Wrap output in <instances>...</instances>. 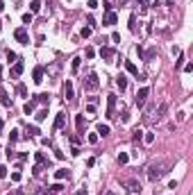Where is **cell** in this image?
<instances>
[{"label": "cell", "instance_id": "6da1fadb", "mask_svg": "<svg viewBox=\"0 0 193 195\" xmlns=\"http://www.w3.org/2000/svg\"><path fill=\"white\" fill-rule=\"evenodd\" d=\"M168 166H170L168 161H152V163L148 166V179L152 182V184H155V182H159V179L168 172Z\"/></svg>", "mask_w": 193, "mask_h": 195}, {"label": "cell", "instance_id": "7a4b0ae2", "mask_svg": "<svg viewBox=\"0 0 193 195\" xmlns=\"http://www.w3.org/2000/svg\"><path fill=\"white\" fill-rule=\"evenodd\" d=\"M148 95H150V89L148 86H141L139 91H136V98H134V104H136V107H143V104H145V100H148Z\"/></svg>", "mask_w": 193, "mask_h": 195}, {"label": "cell", "instance_id": "3957f363", "mask_svg": "<svg viewBox=\"0 0 193 195\" xmlns=\"http://www.w3.org/2000/svg\"><path fill=\"white\" fill-rule=\"evenodd\" d=\"M98 86H100V79H98V75H96V73H89L87 82H84V89H87V91H96Z\"/></svg>", "mask_w": 193, "mask_h": 195}, {"label": "cell", "instance_id": "277c9868", "mask_svg": "<svg viewBox=\"0 0 193 195\" xmlns=\"http://www.w3.org/2000/svg\"><path fill=\"white\" fill-rule=\"evenodd\" d=\"M116 100H118V98H116L114 93L107 95V118H116V116H114V111H116Z\"/></svg>", "mask_w": 193, "mask_h": 195}, {"label": "cell", "instance_id": "5b68a950", "mask_svg": "<svg viewBox=\"0 0 193 195\" xmlns=\"http://www.w3.org/2000/svg\"><path fill=\"white\" fill-rule=\"evenodd\" d=\"M14 36H16L18 43H30V36H27L25 27H16V30H14Z\"/></svg>", "mask_w": 193, "mask_h": 195}, {"label": "cell", "instance_id": "8992f818", "mask_svg": "<svg viewBox=\"0 0 193 195\" xmlns=\"http://www.w3.org/2000/svg\"><path fill=\"white\" fill-rule=\"evenodd\" d=\"M64 98H66V100H73V98H75V89H73V82H70V79L64 82Z\"/></svg>", "mask_w": 193, "mask_h": 195}, {"label": "cell", "instance_id": "52a82bcc", "mask_svg": "<svg viewBox=\"0 0 193 195\" xmlns=\"http://www.w3.org/2000/svg\"><path fill=\"white\" fill-rule=\"evenodd\" d=\"M123 186H127L130 193H139V191H141V184L136 182V179H127V182H123Z\"/></svg>", "mask_w": 193, "mask_h": 195}, {"label": "cell", "instance_id": "ba28073f", "mask_svg": "<svg viewBox=\"0 0 193 195\" xmlns=\"http://www.w3.org/2000/svg\"><path fill=\"white\" fill-rule=\"evenodd\" d=\"M100 57H102L105 61H111L116 57V50L114 48H100Z\"/></svg>", "mask_w": 193, "mask_h": 195}, {"label": "cell", "instance_id": "9c48e42d", "mask_svg": "<svg viewBox=\"0 0 193 195\" xmlns=\"http://www.w3.org/2000/svg\"><path fill=\"white\" fill-rule=\"evenodd\" d=\"M166 111H168V102H161V104H159V109H157V116H152L150 120H157V123H159V120L166 116Z\"/></svg>", "mask_w": 193, "mask_h": 195}, {"label": "cell", "instance_id": "30bf717a", "mask_svg": "<svg viewBox=\"0 0 193 195\" xmlns=\"http://www.w3.org/2000/svg\"><path fill=\"white\" fill-rule=\"evenodd\" d=\"M66 127V113H57V116H55V129H64Z\"/></svg>", "mask_w": 193, "mask_h": 195}, {"label": "cell", "instance_id": "8fae6325", "mask_svg": "<svg viewBox=\"0 0 193 195\" xmlns=\"http://www.w3.org/2000/svg\"><path fill=\"white\" fill-rule=\"evenodd\" d=\"M32 77H34V84H41V82H43V66H36Z\"/></svg>", "mask_w": 193, "mask_h": 195}, {"label": "cell", "instance_id": "7c38bea8", "mask_svg": "<svg viewBox=\"0 0 193 195\" xmlns=\"http://www.w3.org/2000/svg\"><path fill=\"white\" fill-rule=\"evenodd\" d=\"M23 70H25V66H23V61H14V68H11V75L18 77V75H23Z\"/></svg>", "mask_w": 193, "mask_h": 195}, {"label": "cell", "instance_id": "4fadbf2b", "mask_svg": "<svg viewBox=\"0 0 193 195\" xmlns=\"http://www.w3.org/2000/svg\"><path fill=\"white\" fill-rule=\"evenodd\" d=\"M116 21H118V16H116L114 11H107V14H105V21H102V23H105V25H116Z\"/></svg>", "mask_w": 193, "mask_h": 195}, {"label": "cell", "instance_id": "5bb4252c", "mask_svg": "<svg viewBox=\"0 0 193 195\" xmlns=\"http://www.w3.org/2000/svg\"><path fill=\"white\" fill-rule=\"evenodd\" d=\"M116 86H118L121 91H125V89H127V77H125V75H118V77H116Z\"/></svg>", "mask_w": 193, "mask_h": 195}, {"label": "cell", "instance_id": "9a60e30c", "mask_svg": "<svg viewBox=\"0 0 193 195\" xmlns=\"http://www.w3.org/2000/svg\"><path fill=\"white\" fill-rule=\"evenodd\" d=\"M98 136H109L111 134V127L109 125H98V132H96Z\"/></svg>", "mask_w": 193, "mask_h": 195}, {"label": "cell", "instance_id": "2e32d148", "mask_svg": "<svg viewBox=\"0 0 193 195\" xmlns=\"http://www.w3.org/2000/svg\"><path fill=\"white\" fill-rule=\"evenodd\" d=\"M34 157H36V166H41V168H43V166H48V159H45L43 152H36Z\"/></svg>", "mask_w": 193, "mask_h": 195}, {"label": "cell", "instance_id": "e0dca14e", "mask_svg": "<svg viewBox=\"0 0 193 195\" xmlns=\"http://www.w3.org/2000/svg\"><path fill=\"white\" fill-rule=\"evenodd\" d=\"M79 64H82V59H79V57H75V59H73V64H70V73H73V75H77Z\"/></svg>", "mask_w": 193, "mask_h": 195}, {"label": "cell", "instance_id": "ac0fdd59", "mask_svg": "<svg viewBox=\"0 0 193 195\" xmlns=\"http://www.w3.org/2000/svg\"><path fill=\"white\" fill-rule=\"evenodd\" d=\"M125 70H127V73H132V75H139V68L134 66L132 61H125Z\"/></svg>", "mask_w": 193, "mask_h": 195}, {"label": "cell", "instance_id": "d6986e66", "mask_svg": "<svg viewBox=\"0 0 193 195\" xmlns=\"http://www.w3.org/2000/svg\"><path fill=\"white\" fill-rule=\"evenodd\" d=\"M75 127H77V132L82 134V129H84V116H75Z\"/></svg>", "mask_w": 193, "mask_h": 195}, {"label": "cell", "instance_id": "ffe728a7", "mask_svg": "<svg viewBox=\"0 0 193 195\" xmlns=\"http://www.w3.org/2000/svg\"><path fill=\"white\" fill-rule=\"evenodd\" d=\"M18 138H21V132H18V129H11V134H9V145L16 143Z\"/></svg>", "mask_w": 193, "mask_h": 195}, {"label": "cell", "instance_id": "44dd1931", "mask_svg": "<svg viewBox=\"0 0 193 195\" xmlns=\"http://www.w3.org/2000/svg\"><path fill=\"white\" fill-rule=\"evenodd\" d=\"M34 118H36V123H43V120L48 118V109H41V111H39V113L34 116Z\"/></svg>", "mask_w": 193, "mask_h": 195}, {"label": "cell", "instance_id": "7402d4cb", "mask_svg": "<svg viewBox=\"0 0 193 195\" xmlns=\"http://www.w3.org/2000/svg\"><path fill=\"white\" fill-rule=\"evenodd\" d=\"M0 102H2L5 107H11V100H9V95L5 93V91H0Z\"/></svg>", "mask_w": 193, "mask_h": 195}, {"label": "cell", "instance_id": "603a6c76", "mask_svg": "<svg viewBox=\"0 0 193 195\" xmlns=\"http://www.w3.org/2000/svg\"><path fill=\"white\" fill-rule=\"evenodd\" d=\"M68 177V170H57V172H55V179H57V182H62V179H66Z\"/></svg>", "mask_w": 193, "mask_h": 195}, {"label": "cell", "instance_id": "cb8c5ba5", "mask_svg": "<svg viewBox=\"0 0 193 195\" xmlns=\"http://www.w3.org/2000/svg\"><path fill=\"white\" fill-rule=\"evenodd\" d=\"M39 9H41V2H39V0H32V2H30V11H32V14H36Z\"/></svg>", "mask_w": 193, "mask_h": 195}, {"label": "cell", "instance_id": "d4e9b609", "mask_svg": "<svg viewBox=\"0 0 193 195\" xmlns=\"http://www.w3.org/2000/svg\"><path fill=\"white\" fill-rule=\"evenodd\" d=\"M143 134H145V136H143V141H145L148 145L155 143V134H152V132H143Z\"/></svg>", "mask_w": 193, "mask_h": 195}, {"label": "cell", "instance_id": "484cf974", "mask_svg": "<svg viewBox=\"0 0 193 195\" xmlns=\"http://www.w3.org/2000/svg\"><path fill=\"white\" fill-rule=\"evenodd\" d=\"M16 91H18V95H21V98H27V86H25V84H18Z\"/></svg>", "mask_w": 193, "mask_h": 195}, {"label": "cell", "instance_id": "4316f807", "mask_svg": "<svg viewBox=\"0 0 193 195\" xmlns=\"http://www.w3.org/2000/svg\"><path fill=\"white\" fill-rule=\"evenodd\" d=\"M155 55H157V48H150V50L145 52V55H143V59H145V61H150L152 57H155Z\"/></svg>", "mask_w": 193, "mask_h": 195}, {"label": "cell", "instance_id": "83f0119b", "mask_svg": "<svg viewBox=\"0 0 193 195\" xmlns=\"http://www.w3.org/2000/svg\"><path fill=\"white\" fill-rule=\"evenodd\" d=\"M127 161H130V154H125V152L118 154V163H121V166H125Z\"/></svg>", "mask_w": 193, "mask_h": 195}, {"label": "cell", "instance_id": "f1b7e54d", "mask_svg": "<svg viewBox=\"0 0 193 195\" xmlns=\"http://www.w3.org/2000/svg\"><path fill=\"white\" fill-rule=\"evenodd\" d=\"M36 100L41 102V104H48V102H50V95H48V93H41V95H36Z\"/></svg>", "mask_w": 193, "mask_h": 195}, {"label": "cell", "instance_id": "f546056e", "mask_svg": "<svg viewBox=\"0 0 193 195\" xmlns=\"http://www.w3.org/2000/svg\"><path fill=\"white\" fill-rule=\"evenodd\" d=\"M23 111H25L27 116H30V113L34 111V102H25V107H23Z\"/></svg>", "mask_w": 193, "mask_h": 195}, {"label": "cell", "instance_id": "4dcf8cb0", "mask_svg": "<svg viewBox=\"0 0 193 195\" xmlns=\"http://www.w3.org/2000/svg\"><path fill=\"white\" fill-rule=\"evenodd\" d=\"M132 138H134V141H141V138H143V129L136 127V129H134V136H132Z\"/></svg>", "mask_w": 193, "mask_h": 195}, {"label": "cell", "instance_id": "1f68e13d", "mask_svg": "<svg viewBox=\"0 0 193 195\" xmlns=\"http://www.w3.org/2000/svg\"><path fill=\"white\" fill-rule=\"evenodd\" d=\"M39 134V127H34V125H27V136H36Z\"/></svg>", "mask_w": 193, "mask_h": 195}, {"label": "cell", "instance_id": "d6a6232c", "mask_svg": "<svg viewBox=\"0 0 193 195\" xmlns=\"http://www.w3.org/2000/svg\"><path fill=\"white\" fill-rule=\"evenodd\" d=\"M98 138H100V136H98L96 132H93V134H89V138H87V141H89L91 145H96V143H98Z\"/></svg>", "mask_w": 193, "mask_h": 195}, {"label": "cell", "instance_id": "836d02e7", "mask_svg": "<svg viewBox=\"0 0 193 195\" xmlns=\"http://www.w3.org/2000/svg\"><path fill=\"white\" fill-rule=\"evenodd\" d=\"M87 23H89V27H91V30H96V18H93V16H87Z\"/></svg>", "mask_w": 193, "mask_h": 195}, {"label": "cell", "instance_id": "e575fe53", "mask_svg": "<svg viewBox=\"0 0 193 195\" xmlns=\"http://www.w3.org/2000/svg\"><path fill=\"white\" fill-rule=\"evenodd\" d=\"M91 32H93V30H91V27H82V36H84V39H87V36H91Z\"/></svg>", "mask_w": 193, "mask_h": 195}, {"label": "cell", "instance_id": "d590c367", "mask_svg": "<svg viewBox=\"0 0 193 195\" xmlns=\"http://www.w3.org/2000/svg\"><path fill=\"white\" fill-rule=\"evenodd\" d=\"M84 55H87V59H93V57H96V50H93V48H87Z\"/></svg>", "mask_w": 193, "mask_h": 195}, {"label": "cell", "instance_id": "8d00e7d4", "mask_svg": "<svg viewBox=\"0 0 193 195\" xmlns=\"http://www.w3.org/2000/svg\"><path fill=\"white\" fill-rule=\"evenodd\" d=\"M130 30H136V16L134 14L130 16Z\"/></svg>", "mask_w": 193, "mask_h": 195}, {"label": "cell", "instance_id": "74e56055", "mask_svg": "<svg viewBox=\"0 0 193 195\" xmlns=\"http://www.w3.org/2000/svg\"><path fill=\"white\" fill-rule=\"evenodd\" d=\"M18 59V57H16V52H11V50H9L7 52V61H16Z\"/></svg>", "mask_w": 193, "mask_h": 195}, {"label": "cell", "instance_id": "f35d334b", "mask_svg": "<svg viewBox=\"0 0 193 195\" xmlns=\"http://www.w3.org/2000/svg\"><path fill=\"white\" fill-rule=\"evenodd\" d=\"M14 157H16V152H14L11 145H9V147H7V159H14Z\"/></svg>", "mask_w": 193, "mask_h": 195}, {"label": "cell", "instance_id": "ab89813d", "mask_svg": "<svg viewBox=\"0 0 193 195\" xmlns=\"http://www.w3.org/2000/svg\"><path fill=\"white\" fill-rule=\"evenodd\" d=\"M62 184H53V186H50V191H55V193H59V191H62Z\"/></svg>", "mask_w": 193, "mask_h": 195}, {"label": "cell", "instance_id": "60d3db41", "mask_svg": "<svg viewBox=\"0 0 193 195\" xmlns=\"http://www.w3.org/2000/svg\"><path fill=\"white\" fill-rule=\"evenodd\" d=\"M7 195H25V193H23V191H21V188H14V191H9Z\"/></svg>", "mask_w": 193, "mask_h": 195}, {"label": "cell", "instance_id": "b9f144b4", "mask_svg": "<svg viewBox=\"0 0 193 195\" xmlns=\"http://www.w3.org/2000/svg\"><path fill=\"white\" fill-rule=\"evenodd\" d=\"M182 64H184V55H180V57H177V61H175V66L180 68V66H182Z\"/></svg>", "mask_w": 193, "mask_h": 195}, {"label": "cell", "instance_id": "7bdbcfd3", "mask_svg": "<svg viewBox=\"0 0 193 195\" xmlns=\"http://www.w3.org/2000/svg\"><path fill=\"white\" fill-rule=\"evenodd\" d=\"M111 5H114V0H105V9L107 11H111Z\"/></svg>", "mask_w": 193, "mask_h": 195}, {"label": "cell", "instance_id": "ee69618b", "mask_svg": "<svg viewBox=\"0 0 193 195\" xmlns=\"http://www.w3.org/2000/svg\"><path fill=\"white\" fill-rule=\"evenodd\" d=\"M30 21H32V11L30 14H23V23H30Z\"/></svg>", "mask_w": 193, "mask_h": 195}, {"label": "cell", "instance_id": "f6af8a7d", "mask_svg": "<svg viewBox=\"0 0 193 195\" xmlns=\"http://www.w3.org/2000/svg\"><path fill=\"white\" fill-rule=\"evenodd\" d=\"M111 41H114V43H118V41H121V34H118V32H114V34H111Z\"/></svg>", "mask_w": 193, "mask_h": 195}, {"label": "cell", "instance_id": "bcb514c9", "mask_svg": "<svg viewBox=\"0 0 193 195\" xmlns=\"http://www.w3.org/2000/svg\"><path fill=\"white\" fill-rule=\"evenodd\" d=\"M11 179L14 182H21V172H11Z\"/></svg>", "mask_w": 193, "mask_h": 195}, {"label": "cell", "instance_id": "7dc6e473", "mask_svg": "<svg viewBox=\"0 0 193 195\" xmlns=\"http://www.w3.org/2000/svg\"><path fill=\"white\" fill-rule=\"evenodd\" d=\"M75 195H89V191H87V188H79V191H77Z\"/></svg>", "mask_w": 193, "mask_h": 195}, {"label": "cell", "instance_id": "c3c4849f", "mask_svg": "<svg viewBox=\"0 0 193 195\" xmlns=\"http://www.w3.org/2000/svg\"><path fill=\"white\" fill-rule=\"evenodd\" d=\"M0 177H7V168H0Z\"/></svg>", "mask_w": 193, "mask_h": 195}, {"label": "cell", "instance_id": "681fc988", "mask_svg": "<svg viewBox=\"0 0 193 195\" xmlns=\"http://www.w3.org/2000/svg\"><path fill=\"white\" fill-rule=\"evenodd\" d=\"M139 2H141V5H148V2H150V0H139Z\"/></svg>", "mask_w": 193, "mask_h": 195}, {"label": "cell", "instance_id": "f907efd6", "mask_svg": "<svg viewBox=\"0 0 193 195\" xmlns=\"http://www.w3.org/2000/svg\"><path fill=\"white\" fill-rule=\"evenodd\" d=\"M2 9H5V2H0V14H2Z\"/></svg>", "mask_w": 193, "mask_h": 195}, {"label": "cell", "instance_id": "816d5d0a", "mask_svg": "<svg viewBox=\"0 0 193 195\" xmlns=\"http://www.w3.org/2000/svg\"><path fill=\"white\" fill-rule=\"evenodd\" d=\"M2 125H5V123H2V118H0V129H2Z\"/></svg>", "mask_w": 193, "mask_h": 195}, {"label": "cell", "instance_id": "f5cc1de1", "mask_svg": "<svg viewBox=\"0 0 193 195\" xmlns=\"http://www.w3.org/2000/svg\"><path fill=\"white\" fill-rule=\"evenodd\" d=\"M0 75H2V66H0Z\"/></svg>", "mask_w": 193, "mask_h": 195}, {"label": "cell", "instance_id": "db71d44e", "mask_svg": "<svg viewBox=\"0 0 193 195\" xmlns=\"http://www.w3.org/2000/svg\"><path fill=\"white\" fill-rule=\"evenodd\" d=\"M105 195H114V193H105Z\"/></svg>", "mask_w": 193, "mask_h": 195}, {"label": "cell", "instance_id": "11a10c76", "mask_svg": "<svg viewBox=\"0 0 193 195\" xmlns=\"http://www.w3.org/2000/svg\"><path fill=\"white\" fill-rule=\"evenodd\" d=\"M0 30H2V25H0Z\"/></svg>", "mask_w": 193, "mask_h": 195}]
</instances>
